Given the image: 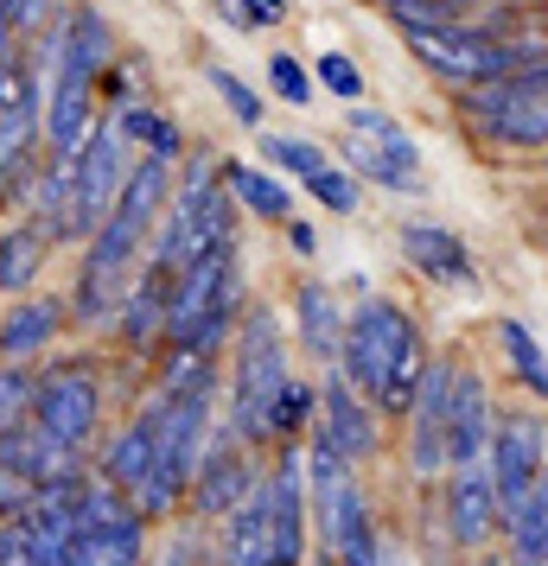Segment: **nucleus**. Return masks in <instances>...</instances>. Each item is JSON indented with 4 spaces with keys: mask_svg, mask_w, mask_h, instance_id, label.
Wrapping results in <instances>:
<instances>
[{
    "mask_svg": "<svg viewBox=\"0 0 548 566\" xmlns=\"http://www.w3.org/2000/svg\"><path fill=\"white\" fill-rule=\"evenodd\" d=\"M307 191H313L325 210H339V217H351V210H358V172L325 166V172H313V179H307Z\"/></svg>",
    "mask_w": 548,
    "mask_h": 566,
    "instance_id": "nucleus-37",
    "label": "nucleus"
},
{
    "mask_svg": "<svg viewBox=\"0 0 548 566\" xmlns=\"http://www.w3.org/2000/svg\"><path fill=\"white\" fill-rule=\"evenodd\" d=\"M242 261H236V242H217L205 255L179 268L173 281V312H166V337L173 344H198V350H217L230 325H242Z\"/></svg>",
    "mask_w": 548,
    "mask_h": 566,
    "instance_id": "nucleus-1",
    "label": "nucleus"
},
{
    "mask_svg": "<svg viewBox=\"0 0 548 566\" xmlns=\"http://www.w3.org/2000/svg\"><path fill=\"white\" fill-rule=\"evenodd\" d=\"M307 452H281V464L268 471V528H275V566H300L307 560Z\"/></svg>",
    "mask_w": 548,
    "mask_h": 566,
    "instance_id": "nucleus-13",
    "label": "nucleus"
},
{
    "mask_svg": "<svg viewBox=\"0 0 548 566\" xmlns=\"http://www.w3.org/2000/svg\"><path fill=\"white\" fill-rule=\"evenodd\" d=\"M261 154L275 159V166H288L293 179H313V172H325L332 159H325V147H313V140H293V134H261Z\"/></svg>",
    "mask_w": 548,
    "mask_h": 566,
    "instance_id": "nucleus-32",
    "label": "nucleus"
},
{
    "mask_svg": "<svg viewBox=\"0 0 548 566\" xmlns=\"http://www.w3.org/2000/svg\"><path fill=\"white\" fill-rule=\"evenodd\" d=\"M268 83H275V96H281V103L313 108V77H307V64H300V57L275 52V57H268Z\"/></svg>",
    "mask_w": 548,
    "mask_h": 566,
    "instance_id": "nucleus-36",
    "label": "nucleus"
},
{
    "mask_svg": "<svg viewBox=\"0 0 548 566\" xmlns=\"http://www.w3.org/2000/svg\"><path fill=\"white\" fill-rule=\"evenodd\" d=\"M173 268H159V261H147L141 268V281H134V293L122 300V312H115V325H122V337L128 344H154V337H166V312H173Z\"/></svg>",
    "mask_w": 548,
    "mask_h": 566,
    "instance_id": "nucleus-19",
    "label": "nucleus"
},
{
    "mask_svg": "<svg viewBox=\"0 0 548 566\" xmlns=\"http://www.w3.org/2000/svg\"><path fill=\"white\" fill-rule=\"evenodd\" d=\"M281 20H288V0H236V27L275 32Z\"/></svg>",
    "mask_w": 548,
    "mask_h": 566,
    "instance_id": "nucleus-40",
    "label": "nucleus"
},
{
    "mask_svg": "<svg viewBox=\"0 0 548 566\" xmlns=\"http://www.w3.org/2000/svg\"><path fill=\"white\" fill-rule=\"evenodd\" d=\"M319 433L332 439L351 464L376 459V401H370L344 369H332L325 388H319Z\"/></svg>",
    "mask_w": 548,
    "mask_h": 566,
    "instance_id": "nucleus-14",
    "label": "nucleus"
},
{
    "mask_svg": "<svg viewBox=\"0 0 548 566\" xmlns=\"http://www.w3.org/2000/svg\"><path fill=\"white\" fill-rule=\"evenodd\" d=\"M459 115L492 147H517V154H542L548 147V90H536L529 77L472 83V90H459Z\"/></svg>",
    "mask_w": 548,
    "mask_h": 566,
    "instance_id": "nucleus-5",
    "label": "nucleus"
},
{
    "mask_svg": "<svg viewBox=\"0 0 548 566\" xmlns=\"http://www.w3.org/2000/svg\"><path fill=\"white\" fill-rule=\"evenodd\" d=\"M217 554H210V541L198 535V528H179V535L159 547V566H210Z\"/></svg>",
    "mask_w": 548,
    "mask_h": 566,
    "instance_id": "nucleus-39",
    "label": "nucleus"
},
{
    "mask_svg": "<svg viewBox=\"0 0 548 566\" xmlns=\"http://www.w3.org/2000/svg\"><path fill=\"white\" fill-rule=\"evenodd\" d=\"M288 235H293V249H300V255H313V249H319V235L307 230V223H288Z\"/></svg>",
    "mask_w": 548,
    "mask_h": 566,
    "instance_id": "nucleus-44",
    "label": "nucleus"
},
{
    "mask_svg": "<svg viewBox=\"0 0 548 566\" xmlns=\"http://www.w3.org/2000/svg\"><path fill=\"white\" fill-rule=\"evenodd\" d=\"M217 242H236V210H230V185H224V166L210 154H198L185 166V179L173 185V205H166V230L147 249V261L159 268H192V261L217 249Z\"/></svg>",
    "mask_w": 548,
    "mask_h": 566,
    "instance_id": "nucleus-2",
    "label": "nucleus"
},
{
    "mask_svg": "<svg viewBox=\"0 0 548 566\" xmlns=\"http://www.w3.org/2000/svg\"><path fill=\"white\" fill-rule=\"evenodd\" d=\"M409 344H421L415 318L395 306V300H364V306L351 312V325H344L339 369L364 388L370 401H376V395H383V382H390V369L402 363V350H409Z\"/></svg>",
    "mask_w": 548,
    "mask_h": 566,
    "instance_id": "nucleus-6",
    "label": "nucleus"
},
{
    "mask_svg": "<svg viewBox=\"0 0 548 566\" xmlns=\"http://www.w3.org/2000/svg\"><path fill=\"white\" fill-rule=\"evenodd\" d=\"M20 77H27V52H20V39H7L0 45V103L20 90Z\"/></svg>",
    "mask_w": 548,
    "mask_h": 566,
    "instance_id": "nucleus-41",
    "label": "nucleus"
},
{
    "mask_svg": "<svg viewBox=\"0 0 548 566\" xmlns=\"http://www.w3.org/2000/svg\"><path fill=\"white\" fill-rule=\"evenodd\" d=\"M453 376H459V363L427 357L421 395L409 408V427H415L409 433V464H415V478H441L453 464Z\"/></svg>",
    "mask_w": 548,
    "mask_h": 566,
    "instance_id": "nucleus-11",
    "label": "nucleus"
},
{
    "mask_svg": "<svg viewBox=\"0 0 548 566\" xmlns=\"http://www.w3.org/2000/svg\"><path fill=\"white\" fill-rule=\"evenodd\" d=\"M281 382H288V337H281L268 306H249L242 325H236V388H230V433L242 446L268 439V413H275Z\"/></svg>",
    "mask_w": 548,
    "mask_h": 566,
    "instance_id": "nucleus-4",
    "label": "nucleus"
},
{
    "mask_svg": "<svg viewBox=\"0 0 548 566\" xmlns=\"http://www.w3.org/2000/svg\"><path fill=\"white\" fill-rule=\"evenodd\" d=\"M478 566H504V560H497V554H485V560H478Z\"/></svg>",
    "mask_w": 548,
    "mask_h": 566,
    "instance_id": "nucleus-50",
    "label": "nucleus"
},
{
    "mask_svg": "<svg viewBox=\"0 0 548 566\" xmlns=\"http://www.w3.org/2000/svg\"><path fill=\"white\" fill-rule=\"evenodd\" d=\"M307 484H313V510L319 528H325V547L339 566H376L383 560V541H376V522H370V496L358 484V464L344 459L332 439L319 433L313 452H307Z\"/></svg>",
    "mask_w": 548,
    "mask_h": 566,
    "instance_id": "nucleus-3",
    "label": "nucleus"
},
{
    "mask_svg": "<svg viewBox=\"0 0 548 566\" xmlns=\"http://www.w3.org/2000/svg\"><path fill=\"white\" fill-rule=\"evenodd\" d=\"M344 134H351L344 159H351L358 179L390 185V191H415L421 185V147L409 140V128L395 115H383V108H370V103H351Z\"/></svg>",
    "mask_w": 548,
    "mask_h": 566,
    "instance_id": "nucleus-8",
    "label": "nucleus"
},
{
    "mask_svg": "<svg viewBox=\"0 0 548 566\" xmlns=\"http://www.w3.org/2000/svg\"><path fill=\"white\" fill-rule=\"evenodd\" d=\"M224 566H268L275 560V528H268V478L249 490V503L224 515Z\"/></svg>",
    "mask_w": 548,
    "mask_h": 566,
    "instance_id": "nucleus-24",
    "label": "nucleus"
},
{
    "mask_svg": "<svg viewBox=\"0 0 548 566\" xmlns=\"http://www.w3.org/2000/svg\"><path fill=\"white\" fill-rule=\"evenodd\" d=\"M52 77H77V83H103L108 71H115V32H108V20L90 7V0H77L64 20L52 27Z\"/></svg>",
    "mask_w": 548,
    "mask_h": 566,
    "instance_id": "nucleus-12",
    "label": "nucleus"
},
{
    "mask_svg": "<svg viewBox=\"0 0 548 566\" xmlns=\"http://www.w3.org/2000/svg\"><path fill=\"white\" fill-rule=\"evenodd\" d=\"M497 13H536V7H548V0H492Z\"/></svg>",
    "mask_w": 548,
    "mask_h": 566,
    "instance_id": "nucleus-45",
    "label": "nucleus"
},
{
    "mask_svg": "<svg viewBox=\"0 0 548 566\" xmlns=\"http://www.w3.org/2000/svg\"><path fill=\"white\" fill-rule=\"evenodd\" d=\"M0 566H32L27 535H20V522H0Z\"/></svg>",
    "mask_w": 548,
    "mask_h": 566,
    "instance_id": "nucleus-43",
    "label": "nucleus"
},
{
    "mask_svg": "<svg viewBox=\"0 0 548 566\" xmlns=\"http://www.w3.org/2000/svg\"><path fill=\"white\" fill-rule=\"evenodd\" d=\"M39 140H45V83H39V71L27 64L20 90L0 103V159L39 154Z\"/></svg>",
    "mask_w": 548,
    "mask_h": 566,
    "instance_id": "nucleus-22",
    "label": "nucleus"
},
{
    "mask_svg": "<svg viewBox=\"0 0 548 566\" xmlns=\"http://www.w3.org/2000/svg\"><path fill=\"white\" fill-rule=\"evenodd\" d=\"M313 408H319L313 382L288 376V382H281V395H275V413H268V439H300L307 427H313Z\"/></svg>",
    "mask_w": 548,
    "mask_h": 566,
    "instance_id": "nucleus-30",
    "label": "nucleus"
},
{
    "mask_svg": "<svg viewBox=\"0 0 548 566\" xmlns=\"http://www.w3.org/2000/svg\"><path fill=\"white\" fill-rule=\"evenodd\" d=\"M103 420V382L90 363H52L32 388V427L52 433L64 452H83Z\"/></svg>",
    "mask_w": 548,
    "mask_h": 566,
    "instance_id": "nucleus-7",
    "label": "nucleus"
},
{
    "mask_svg": "<svg viewBox=\"0 0 548 566\" xmlns=\"http://www.w3.org/2000/svg\"><path fill=\"white\" fill-rule=\"evenodd\" d=\"M134 140L122 128H115V115H103L96 128H90V140H83V154L71 159L77 166V230L96 235V223H103L108 210H115V198H122V185H128L134 172Z\"/></svg>",
    "mask_w": 548,
    "mask_h": 566,
    "instance_id": "nucleus-10",
    "label": "nucleus"
},
{
    "mask_svg": "<svg viewBox=\"0 0 548 566\" xmlns=\"http://www.w3.org/2000/svg\"><path fill=\"white\" fill-rule=\"evenodd\" d=\"M492 427H497V408H492V388L478 369L459 363L453 376V464H472L492 452Z\"/></svg>",
    "mask_w": 548,
    "mask_h": 566,
    "instance_id": "nucleus-17",
    "label": "nucleus"
},
{
    "mask_svg": "<svg viewBox=\"0 0 548 566\" xmlns=\"http://www.w3.org/2000/svg\"><path fill=\"white\" fill-rule=\"evenodd\" d=\"M224 185H230L236 205H249L256 217H268V223H288L293 198H288V185H281V179H268V172H256V166L230 159V166H224Z\"/></svg>",
    "mask_w": 548,
    "mask_h": 566,
    "instance_id": "nucleus-28",
    "label": "nucleus"
},
{
    "mask_svg": "<svg viewBox=\"0 0 548 566\" xmlns=\"http://www.w3.org/2000/svg\"><path fill=\"white\" fill-rule=\"evenodd\" d=\"M293 318H300V344L313 350V363H325V369H339V357H344V306L325 293L319 281H307L300 293H293Z\"/></svg>",
    "mask_w": 548,
    "mask_h": 566,
    "instance_id": "nucleus-20",
    "label": "nucleus"
},
{
    "mask_svg": "<svg viewBox=\"0 0 548 566\" xmlns=\"http://www.w3.org/2000/svg\"><path fill=\"white\" fill-rule=\"evenodd\" d=\"M268 566H275V560H268Z\"/></svg>",
    "mask_w": 548,
    "mask_h": 566,
    "instance_id": "nucleus-52",
    "label": "nucleus"
},
{
    "mask_svg": "<svg viewBox=\"0 0 548 566\" xmlns=\"http://www.w3.org/2000/svg\"><path fill=\"white\" fill-rule=\"evenodd\" d=\"M402 255L415 261L427 281L472 286V255H466V242H459L453 230H441V223H409V230H402Z\"/></svg>",
    "mask_w": 548,
    "mask_h": 566,
    "instance_id": "nucleus-21",
    "label": "nucleus"
},
{
    "mask_svg": "<svg viewBox=\"0 0 548 566\" xmlns=\"http://www.w3.org/2000/svg\"><path fill=\"white\" fill-rule=\"evenodd\" d=\"M7 39H20V32H13V20H7V7H0V45H7Z\"/></svg>",
    "mask_w": 548,
    "mask_h": 566,
    "instance_id": "nucleus-48",
    "label": "nucleus"
},
{
    "mask_svg": "<svg viewBox=\"0 0 548 566\" xmlns=\"http://www.w3.org/2000/svg\"><path fill=\"white\" fill-rule=\"evenodd\" d=\"M523 77L536 83V90H548V57H542V64H536V71H523Z\"/></svg>",
    "mask_w": 548,
    "mask_h": 566,
    "instance_id": "nucleus-47",
    "label": "nucleus"
},
{
    "mask_svg": "<svg viewBox=\"0 0 548 566\" xmlns=\"http://www.w3.org/2000/svg\"><path fill=\"white\" fill-rule=\"evenodd\" d=\"M485 464H492V484H497V510H504V528L517 522V510L529 503V490H536V478H542L548 464V427L542 413H497L492 427V452H485Z\"/></svg>",
    "mask_w": 548,
    "mask_h": 566,
    "instance_id": "nucleus-9",
    "label": "nucleus"
},
{
    "mask_svg": "<svg viewBox=\"0 0 548 566\" xmlns=\"http://www.w3.org/2000/svg\"><path fill=\"white\" fill-rule=\"evenodd\" d=\"M45 255H52V235L39 223H13L0 235V293H27L45 274Z\"/></svg>",
    "mask_w": 548,
    "mask_h": 566,
    "instance_id": "nucleus-26",
    "label": "nucleus"
},
{
    "mask_svg": "<svg viewBox=\"0 0 548 566\" xmlns=\"http://www.w3.org/2000/svg\"><path fill=\"white\" fill-rule=\"evenodd\" d=\"M376 566H415V560H409V554H402V547L390 541V547H383V560H376Z\"/></svg>",
    "mask_w": 548,
    "mask_h": 566,
    "instance_id": "nucleus-46",
    "label": "nucleus"
},
{
    "mask_svg": "<svg viewBox=\"0 0 548 566\" xmlns=\"http://www.w3.org/2000/svg\"><path fill=\"white\" fill-rule=\"evenodd\" d=\"M205 77H210V90H217V96L230 103V115L242 122V128H261V108H268V103H261L256 90H249V83L236 77V71H224V64H210Z\"/></svg>",
    "mask_w": 548,
    "mask_h": 566,
    "instance_id": "nucleus-34",
    "label": "nucleus"
},
{
    "mask_svg": "<svg viewBox=\"0 0 548 566\" xmlns=\"http://www.w3.org/2000/svg\"><path fill=\"white\" fill-rule=\"evenodd\" d=\"M313 77L325 83L339 103H364V71H358L344 52H319V57H313Z\"/></svg>",
    "mask_w": 548,
    "mask_h": 566,
    "instance_id": "nucleus-35",
    "label": "nucleus"
},
{
    "mask_svg": "<svg viewBox=\"0 0 548 566\" xmlns=\"http://www.w3.org/2000/svg\"><path fill=\"white\" fill-rule=\"evenodd\" d=\"M261 484V471L242 459V439H224V446H205V464H198V478H192V510L205 515H236L249 503V490Z\"/></svg>",
    "mask_w": 548,
    "mask_h": 566,
    "instance_id": "nucleus-15",
    "label": "nucleus"
},
{
    "mask_svg": "<svg viewBox=\"0 0 548 566\" xmlns=\"http://www.w3.org/2000/svg\"><path fill=\"white\" fill-rule=\"evenodd\" d=\"M319 566H339V560H332V554H325V560H319Z\"/></svg>",
    "mask_w": 548,
    "mask_h": 566,
    "instance_id": "nucleus-51",
    "label": "nucleus"
},
{
    "mask_svg": "<svg viewBox=\"0 0 548 566\" xmlns=\"http://www.w3.org/2000/svg\"><path fill=\"white\" fill-rule=\"evenodd\" d=\"M446 522L466 547H485V541L504 528V510H497V484H492V464L472 459V464H453L446 478Z\"/></svg>",
    "mask_w": 548,
    "mask_h": 566,
    "instance_id": "nucleus-16",
    "label": "nucleus"
},
{
    "mask_svg": "<svg viewBox=\"0 0 548 566\" xmlns=\"http://www.w3.org/2000/svg\"><path fill=\"white\" fill-rule=\"evenodd\" d=\"M32 376L20 363H0V433H13L20 420H32Z\"/></svg>",
    "mask_w": 548,
    "mask_h": 566,
    "instance_id": "nucleus-33",
    "label": "nucleus"
},
{
    "mask_svg": "<svg viewBox=\"0 0 548 566\" xmlns=\"http://www.w3.org/2000/svg\"><path fill=\"white\" fill-rule=\"evenodd\" d=\"M64 306H71V300H27V306H13L7 325H0V357L27 363V357H39V350H52L58 325H64Z\"/></svg>",
    "mask_w": 548,
    "mask_h": 566,
    "instance_id": "nucleus-25",
    "label": "nucleus"
},
{
    "mask_svg": "<svg viewBox=\"0 0 548 566\" xmlns=\"http://www.w3.org/2000/svg\"><path fill=\"white\" fill-rule=\"evenodd\" d=\"M510 541H517V566H548V464L529 490V503L517 510V522H510Z\"/></svg>",
    "mask_w": 548,
    "mask_h": 566,
    "instance_id": "nucleus-29",
    "label": "nucleus"
},
{
    "mask_svg": "<svg viewBox=\"0 0 548 566\" xmlns=\"http://www.w3.org/2000/svg\"><path fill=\"white\" fill-rule=\"evenodd\" d=\"M115 128L128 134V140H141V147L159 154V159H179L185 154L179 122H173V115H159V108H147L141 96H122V103H115Z\"/></svg>",
    "mask_w": 548,
    "mask_h": 566,
    "instance_id": "nucleus-27",
    "label": "nucleus"
},
{
    "mask_svg": "<svg viewBox=\"0 0 548 566\" xmlns=\"http://www.w3.org/2000/svg\"><path fill=\"white\" fill-rule=\"evenodd\" d=\"M32 496H39V484H27L13 464L0 459V522H20V515L32 510Z\"/></svg>",
    "mask_w": 548,
    "mask_h": 566,
    "instance_id": "nucleus-38",
    "label": "nucleus"
},
{
    "mask_svg": "<svg viewBox=\"0 0 548 566\" xmlns=\"http://www.w3.org/2000/svg\"><path fill=\"white\" fill-rule=\"evenodd\" d=\"M497 337H504V357H510V369L523 376V388H529V395H548V357H542V344L529 337V325L504 318Z\"/></svg>",
    "mask_w": 548,
    "mask_h": 566,
    "instance_id": "nucleus-31",
    "label": "nucleus"
},
{
    "mask_svg": "<svg viewBox=\"0 0 548 566\" xmlns=\"http://www.w3.org/2000/svg\"><path fill=\"white\" fill-rule=\"evenodd\" d=\"M536 27H542V32H548V7H536Z\"/></svg>",
    "mask_w": 548,
    "mask_h": 566,
    "instance_id": "nucleus-49",
    "label": "nucleus"
},
{
    "mask_svg": "<svg viewBox=\"0 0 548 566\" xmlns=\"http://www.w3.org/2000/svg\"><path fill=\"white\" fill-rule=\"evenodd\" d=\"M32 223L52 235V242H71L77 230V166L71 159H45L39 172V191H32Z\"/></svg>",
    "mask_w": 548,
    "mask_h": 566,
    "instance_id": "nucleus-23",
    "label": "nucleus"
},
{
    "mask_svg": "<svg viewBox=\"0 0 548 566\" xmlns=\"http://www.w3.org/2000/svg\"><path fill=\"white\" fill-rule=\"evenodd\" d=\"M154 439H159V395H154L141 413H134L122 433L108 439V452L96 459V471H103V478L122 490V496H134V490H141V478L154 471Z\"/></svg>",
    "mask_w": 548,
    "mask_h": 566,
    "instance_id": "nucleus-18",
    "label": "nucleus"
},
{
    "mask_svg": "<svg viewBox=\"0 0 548 566\" xmlns=\"http://www.w3.org/2000/svg\"><path fill=\"white\" fill-rule=\"evenodd\" d=\"M7 7V20H13V32H32L52 20V0H0Z\"/></svg>",
    "mask_w": 548,
    "mask_h": 566,
    "instance_id": "nucleus-42",
    "label": "nucleus"
}]
</instances>
